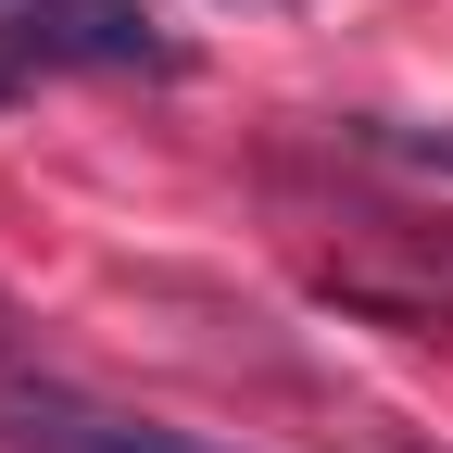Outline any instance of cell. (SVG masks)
I'll return each mask as SVG.
<instances>
[{
  "mask_svg": "<svg viewBox=\"0 0 453 453\" xmlns=\"http://www.w3.org/2000/svg\"><path fill=\"white\" fill-rule=\"evenodd\" d=\"M315 290L340 315H378V327H453V214H390V202H340L315 214Z\"/></svg>",
  "mask_w": 453,
  "mask_h": 453,
  "instance_id": "6da1fadb",
  "label": "cell"
},
{
  "mask_svg": "<svg viewBox=\"0 0 453 453\" xmlns=\"http://www.w3.org/2000/svg\"><path fill=\"white\" fill-rule=\"evenodd\" d=\"M151 0H0V76H164Z\"/></svg>",
  "mask_w": 453,
  "mask_h": 453,
  "instance_id": "7a4b0ae2",
  "label": "cell"
},
{
  "mask_svg": "<svg viewBox=\"0 0 453 453\" xmlns=\"http://www.w3.org/2000/svg\"><path fill=\"white\" fill-rule=\"evenodd\" d=\"M0 441L13 453H226L202 428H164V416H127L101 390H64V378H0Z\"/></svg>",
  "mask_w": 453,
  "mask_h": 453,
  "instance_id": "3957f363",
  "label": "cell"
},
{
  "mask_svg": "<svg viewBox=\"0 0 453 453\" xmlns=\"http://www.w3.org/2000/svg\"><path fill=\"white\" fill-rule=\"evenodd\" d=\"M340 139H353V151H378V164H403V177H453V139H428V127H390V113H353Z\"/></svg>",
  "mask_w": 453,
  "mask_h": 453,
  "instance_id": "277c9868",
  "label": "cell"
},
{
  "mask_svg": "<svg viewBox=\"0 0 453 453\" xmlns=\"http://www.w3.org/2000/svg\"><path fill=\"white\" fill-rule=\"evenodd\" d=\"M353 453H428V441H403V428H353Z\"/></svg>",
  "mask_w": 453,
  "mask_h": 453,
  "instance_id": "5b68a950",
  "label": "cell"
},
{
  "mask_svg": "<svg viewBox=\"0 0 453 453\" xmlns=\"http://www.w3.org/2000/svg\"><path fill=\"white\" fill-rule=\"evenodd\" d=\"M26 365V327H13V303H0V378H13Z\"/></svg>",
  "mask_w": 453,
  "mask_h": 453,
  "instance_id": "8992f818",
  "label": "cell"
}]
</instances>
